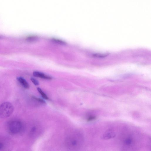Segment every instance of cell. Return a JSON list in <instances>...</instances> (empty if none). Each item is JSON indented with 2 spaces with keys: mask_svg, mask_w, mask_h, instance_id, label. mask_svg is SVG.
Listing matches in <instances>:
<instances>
[{
  "mask_svg": "<svg viewBox=\"0 0 151 151\" xmlns=\"http://www.w3.org/2000/svg\"><path fill=\"white\" fill-rule=\"evenodd\" d=\"M65 142L68 149L71 151H76L81 146L82 142V137L78 132H72L67 135Z\"/></svg>",
  "mask_w": 151,
  "mask_h": 151,
  "instance_id": "cell-1",
  "label": "cell"
},
{
  "mask_svg": "<svg viewBox=\"0 0 151 151\" xmlns=\"http://www.w3.org/2000/svg\"><path fill=\"white\" fill-rule=\"evenodd\" d=\"M14 108L10 102L6 101L0 105V117L5 118L10 116L13 113Z\"/></svg>",
  "mask_w": 151,
  "mask_h": 151,
  "instance_id": "cell-2",
  "label": "cell"
},
{
  "mask_svg": "<svg viewBox=\"0 0 151 151\" xmlns=\"http://www.w3.org/2000/svg\"><path fill=\"white\" fill-rule=\"evenodd\" d=\"M22 128L21 122L18 120H13L10 122L8 125L9 132L11 134H15L21 132Z\"/></svg>",
  "mask_w": 151,
  "mask_h": 151,
  "instance_id": "cell-3",
  "label": "cell"
},
{
  "mask_svg": "<svg viewBox=\"0 0 151 151\" xmlns=\"http://www.w3.org/2000/svg\"><path fill=\"white\" fill-rule=\"evenodd\" d=\"M33 75L35 77L40 78L43 79L51 80L52 79V77L37 71L33 72Z\"/></svg>",
  "mask_w": 151,
  "mask_h": 151,
  "instance_id": "cell-4",
  "label": "cell"
},
{
  "mask_svg": "<svg viewBox=\"0 0 151 151\" xmlns=\"http://www.w3.org/2000/svg\"><path fill=\"white\" fill-rule=\"evenodd\" d=\"M115 136V134L114 131L109 130L106 131L103 134L102 137L103 139H108L114 137Z\"/></svg>",
  "mask_w": 151,
  "mask_h": 151,
  "instance_id": "cell-5",
  "label": "cell"
},
{
  "mask_svg": "<svg viewBox=\"0 0 151 151\" xmlns=\"http://www.w3.org/2000/svg\"><path fill=\"white\" fill-rule=\"evenodd\" d=\"M18 81L22 86L26 89L29 88V85L27 81L23 77H18L17 78Z\"/></svg>",
  "mask_w": 151,
  "mask_h": 151,
  "instance_id": "cell-6",
  "label": "cell"
},
{
  "mask_svg": "<svg viewBox=\"0 0 151 151\" xmlns=\"http://www.w3.org/2000/svg\"><path fill=\"white\" fill-rule=\"evenodd\" d=\"M37 90L42 95V97L45 99H48L49 98L42 91V90L39 87L37 88Z\"/></svg>",
  "mask_w": 151,
  "mask_h": 151,
  "instance_id": "cell-7",
  "label": "cell"
},
{
  "mask_svg": "<svg viewBox=\"0 0 151 151\" xmlns=\"http://www.w3.org/2000/svg\"><path fill=\"white\" fill-rule=\"evenodd\" d=\"M32 97L34 99L36 100L39 102L43 104H46V102L45 101L41 99L36 97L34 96H32Z\"/></svg>",
  "mask_w": 151,
  "mask_h": 151,
  "instance_id": "cell-8",
  "label": "cell"
},
{
  "mask_svg": "<svg viewBox=\"0 0 151 151\" xmlns=\"http://www.w3.org/2000/svg\"><path fill=\"white\" fill-rule=\"evenodd\" d=\"M30 79L32 82L35 85H38L39 84V83L38 81L34 78H31Z\"/></svg>",
  "mask_w": 151,
  "mask_h": 151,
  "instance_id": "cell-9",
  "label": "cell"
},
{
  "mask_svg": "<svg viewBox=\"0 0 151 151\" xmlns=\"http://www.w3.org/2000/svg\"><path fill=\"white\" fill-rule=\"evenodd\" d=\"M125 142L127 144L129 145L132 143V140L130 139H128L126 140Z\"/></svg>",
  "mask_w": 151,
  "mask_h": 151,
  "instance_id": "cell-10",
  "label": "cell"
},
{
  "mask_svg": "<svg viewBox=\"0 0 151 151\" xmlns=\"http://www.w3.org/2000/svg\"><path fill=\"white\" fill-rule=\"evenodd\" d=\"M3 144L1 142H0V150L2 149L3 147Z\"/></svg>",
  "mask_w": 151,
  "mask_h": 151,
  "instance_id": "cell-11",
  "label": "cell"
}]
</instances>
